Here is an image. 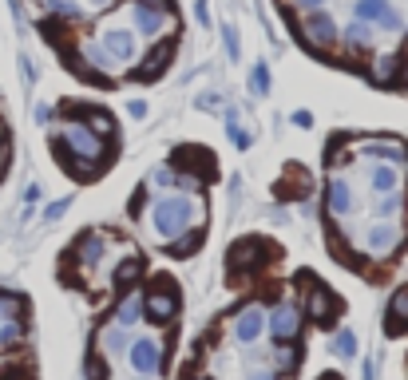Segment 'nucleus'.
<instances>
[{"label":"nucleus","mask_w":408,"mask_h":380,"mask_svg":"<svg viewBox=\"0 0 408 380\" xmlns=\"http://www.w3.org/2000/svg\"><path fill=\"white\" fill-rule=\"evenodd\" d=\"M167 20H170V12L163 0H135V4H131V28L139 32V36H147V40L163 36Z\"/></svg>","instance_id":"obj_4"},{"label":"nucleus","mask_w":408,"mask_h":380,"mask_svg":"<svg viewBox=\"0 0 408 380\" xmlns=\"http://www.w3.org/2000/svg\"><path fill=\"white\" fill-rule=\"evenodd\" d=\"M143 313H147L151 321H170L179 313V293L170 290V281H163V290H151L147 297H143Z\"/></svg>","instance_id":"obj_13"},{"label":"nucleus","mask_w":408,"mask_h":380,"mask_svg":"<svg viewBox=\"0 0 408 380\" xmlns=\"http://www.w3.org/2000/svg\"><path fill=\"white\" fill-rule=\"evenodd\" d=\"M103 250H107V234H88V238L76 242V250H71V261L76 266H83V270H95L103 261Z\"/></svg>","instance_id":"obj_14"},{"label":"nucleus","mask_w":408,"mask_h":380,"mask_svg":"<svg viewBox=\"0 0 408 380\" xmlns=\"http://www.w3.org/2000/svg\"><path fill=\"white\" fill-rule=\"evenodd\" d=\"M404 210V190H388V194H373V218H397Z\"/></svg>","instance_id":"obj_19"},{"label":"nucleus","mask_w":408,"mask_h":380,"mask_svg":"<svg viewBox=\"0 0 408 380\" xmlns=\"http://www.w3.org/2000/svg\"><path fill=\"white\" fill-rule=\"evenodd\" d=\"M199 380H210V376H199Z\"/></svg>","instance_id":"obj_39"},{"label":"nucleus","mask_w":408,"mask_h":380,"mask_svg":"<svg viewBox=\"0 0 408 380\" xmlns=\"http://www.w3.org/2000/svg\"><path fill=\"white\" fill-rule=\"evenodd\" d=\"M305 309H309V317L317 321V325H333V317L341 313V297H333V293L325 290V285H309V293H305Z\"/></svg>","instance_id":"obj_10"},{"label":"nucleus","mask_w":408,"mask_h":380,"mask_svg":"<svg viewBox=\"0 0 408 380\" xmlns=\"http://www.w3.org/2000/svg\"><path fill=\"white\" fill-rule=\"evenodd\" d=\"M357 16L365 24H380V28H397V12L388 8V0H357Z\"/></svg>","instance_id":"obj_16"},{"label":"nucleus","mask_w":408,"mask_h":380,"mask_svg":"<svg viewBox=\"0 0 408 380\" xmlns=\"http://www.w3.org/2000/svg\"><path fill=\"white\" fill-rule=\"evenodd\" d=\"M194 194L199 190H187V194H167L151 206V230L163 246H170L175 238H182L187 230H194V222H190V206H194Z\"/></svg>","instance_id":"obj_2"},{"label":"nucleus","mask_w":408,"mask_h":380,"mask_svg":"<svg viewBox=\"0 0 408 380\" xmlns=\"http://www.w3.org/2000/svg\"><path fill=\"white\" fill-rule=\"evenodd\" d=\"M345 44L357 52V56H365V52L373 48V32H368V24L361 20V24H353V28H345Z\"/></svg>","instance_id":"obj_22"},{"label":"nucleus","mask_w":408,"mask_h":380,"mask_svg":"<svg viewBox=\"0 0 408 380\" xmlns=\"http://www.w3.org/2000/svg\"><path fill=\"white\" fill-rule=\"evenodd\" d=\"M80 60L88 64V68H95V71H115V68H120V64L103 52V44H88V40L80 44Z\"/></svg>","instance_id":"obj_20"},{"label":"nucleus","mask_w":408,"mask_h":380,"mask_svg":"<svg viewBox=\"0 0 408 380\" xmlns=\"http://www.w3.org/2000/svg\"><path fill=\"white\" fill-rule=\"evenodd\" d=\"M91 123H95V131H100L103 139H107L111 131H115V119H111L107 111H91Z\"/></svg>","instance_id":"obj_29"},{"label":"nucleus","mask_w":408,"mask_h":380,"mask_svg":"<svg viewBox=\"0 0 408 380\" xmlns=\"http://www.w3.org/2000/svg\"><path fill=\"white\" fill-rule=\"evenodd\" d=\"M266 325H269V333H274V345H281V340H298V333H301V313H298V305L281 301L278 309L266 317Z\"/></svg>","instance_id":"obj_9"},{"label":"nucleus","mask_w":408,"mask_h":380,"mask_svg":"<svg viewBox=\"0 0 408 380\" xmlns=\"http://www.w3.org/2000/svg\"><path fill=\"white\" fill-rule=\"evenodd\" d=\"M111 321H115V325H123V329H131L135 321H143V297H135V293H131L120 309L111 313Z\"/></svg>","instance_id":"obj_21"},{"label":"nucleus","mask_w":408,"mask_h":380,"mask_svg":"<svg viewBox=\"0 0 408 380\" xmlns=\"http://www.w3.org/2000/svg\"><path fill=\"white\" fill-rule=\"evenodd\" d=\"M250 91H254V95H266L269 91V68L266 64H254V71H250Z\"/></svg>","instance_id":"obj_26"},{"label":"nucleus","mask_w":408,"mask_h":380,"mask_svg":"<svg viewBox=\"0 0 408 380\" xmlns=\"http://www.w3.org/2000/svg\"><path fill=\"white\" fill-rule=\"evenodd\" d=\"M170 60V44H159L155 52H147V68H143V76H159L163 68H167Z\"/></svg>","instance_id":"obj_24"},{"label":"nucleus","mask_w":408,"mask_h":380,"mask_svg":"<svg viewBox=\"0 0 408 380\" xmlns=\"http://www.w3.org/2000/svg\"><path fill=\"white\" fill-rule=\"evenodd\" d=\"M357 246L368 258H388L400 246V226L392 218H368L365 234H357Z\"/></svg>","instance_id":"obj_3"},{"label":"nucleus","mask_w":408,"mask_h":380,"mask_svg":"<svg viewBox=\"0 0 408 380\" xmlns=\"http://www.w3.org/2000/svg\"><path fill=\"white\" fill-rule=\"evenodd\" d=\"M107 4H111V0H91V4H88V12H100V8H107Z\"/></svg>","instance_id":"obj_36"},{"label":"nucleus","mask_w":408,"mask_h":380,"mask_svg":"<svg viewBox=\"0 0 408 380\" xmlns=\"http://www.w3.org/2000/svg\"><path fill=\"white\" fill-rule=\"evenodd\" d=\"M301 36L309 40V48H333L337 44V24H333V16L329 12H321V8H313V12H305V20H301Z\"/></svg>","instance_id":"obj_7"},{"label":"nucleus","mask_w":408,"mask_h":380,"mask_svg":"<svg viewBox=\"0 0 408 380\" xmlns=\"http://www.w3.org/2000/svg\"><path fill=\"white\" fill-rule=\"evenodd\" d=\"M95 349H100L107 360H120V357H127V349H131V329H123V325L107 321V325H103V329L95 333Z\"/></svg>","instance_id":"obj_12"},{"label":"nucleus","mask_w":408,"mask_h":380,"mask_svg":"<svg viewBox=\"0 0 408 380\" xmlns=\"http://www.w3.org/2000/svg\"><path fill=\"white\" fill-rule=\"evenodd\" d=\"M194 250H199V230H190L187 238H175V242L167 246L170 258H187V254H194Z\"/></svg>","instance_id":"obj_25"},{"label":"nucleus","mask_w":408,"mask_h":380,"mask_svg":"<svg viewBox=\"0 0 408 380\" xmlns=\"http://www.w3.org/2000/svg\"><path fill=\"white\" fill-rule=\"evenodd\" d=\"M293 123H298V127H313V115H309V111H293Z\"/></svg>","instance_id":"obj_33"},{"label":"nucleus","mask_w":408,"mask_h":380,"mask_svg":"<svg viewBox=\"0 0 408 380\" xmlns=\"http://www.w3.org/2000/svg\"><path fill=\"white\" fill-rule=\"evenodd\" d=\"M52 147L64 155L68 167H76V174H88V167H100L107 159V139L95 127H83V123H68L52 139Z\"/></svg>","instance_id":"obj_1"},{"label":"nucleus","mask_w":408,"mask_h":380,"mask_svg":"<svg viewBox=\"0 0 408 380\" xmlns=\"http://www.w3.org/2000/svg\"><path fill=\"white\" fill-rule=\"evenodd\" d=\"M408 329V285H400L388 301V333H400Z\"/></svg>","instance_id":"obj_18"},{"label":"nucleus","mask_w":408,"mask_h":380,"mask_svg":"<svg viewBox=\"0 0 408 380\" xmlns=\"http://www.w3.org/2000/svg\"><path fill=\"white\" fill-rule=\"evenodd\" d=\"M127 360H131V369L139 372V376H159V372H163V360H167V352H163V340H155V337L131 340Z\"/></svg>","instance_id":"obj_5"},{"label":"nucleus","mask_w":408,"mask_h":380,"mask_svg":"<svg viewBox=\"0 0 408 380\" xmlns=\"http://www.w3.org/2000/svg\"><path fill=\"white\" fill-rule=\"evenodd\" d=\"M325 380H333V376H325Z\"/></svg>","instance_id":"obj_40"},{"label":"nucleus","mask_w":408,"mask_h":380,"mask_svg":"<svg viewBox=\"0 0 408 380\" xmlns=\"http://www.w3.org/2000/svg\"><path fill=\"white\" fill-rule=\"evenodd\" d=\"M325 210L329 218H345V214L357 210V194H353V186H349L345 174H329V186H325Z\"/></svg>","instance_id":"obj_8"},{"label":"nucleus","mask_w":408,"mask_h":380,"mask_svg":"<svg viewBox=\"0 0 408 380\" xmlns=\"http://www.w3.org/2000/svg\"><path fill=\"white\" fill-rule=\"evenodd\" d=\"M135 36H139V32L127 28V24H107L103 36H100V44H103V52H107L111 60L123 68V64H131L135 60V52H139V40H135Z\"/></svg>","instance_id":"obj_6"},{"label":"nucleus","mask_w":408,"mask_h":380,"mask_svg":"<svg viewBox=\"0 0 408 380\" xmlns=\"http://www.w3.org/2000/svg\"><path fill=\"white\" fill-rule=\"evenodd\" d=\"M368 186H373V194L400 190V167H392V162H368Z\"/></svg>","instance_id":"obj_17"},{"label":"nucleus","mask_w":408,"mask_h":380,"mask_svg":"<svg viewBox=\"0 0 408 380\" xmlns=\"http://www.w3.org/2000/svg\"><path fill=\"white\" fill-rule=\"evenodd\" d=\"M139 273H143V261L135 258V254H123V266H115V273H111V278H115V285H131Z\"/></svg>","instance_id":"obj_23"},{"label":"nucleus","mask_w":408,"mask_h":380,"mask_svg":"<svg viewBox=\"0 0 408 380\" xmlns=\"http://www.w3.org/2000/svg\"><path fill=\"white\" fill-rule=\"evenodd\" d=\"M266 317L269 313L262 309V305H242V309L234 313V337H238L242 345H254V340L266 333Z\"/></svg>","instance_id":"obj_11"},{"label":"nucleus","mask_w":408,"mask_h":380,"mask_svg":"<svg viewBox=\"0 0 408 380\" xmlns=\"http://www.w3.org/2000/svg\"><path fill=\"white\" fill-rule=\"evenodd\" d=\"M337 352H341V357H353V352H357V337H353L349 329L337 333Z\"/></svg>","instance_id":"obj_30"},{"label":"nucleus","mask_w":408,"mask_h":380,"mask_svg":"<svg viewBox=\"0 0 408 380\" xmlns=\"http://www.w3.org/2000/svg\"><path fill=\"white\" fill-rule=\"evenodd\" d=\"M222 40H226V52H230V56H238V32L230 28V24L222 28Z\"/></svg>","instance_id":"obj_32"},{"label":"nucleus","mask_w":408,"mask_h":380,"mask_svg":"<svg viewBox=\"0 0 408 380\" xmlns=\"http://www.w3.org/2000/svg\"><path fill=\"white\" fill-rule=\"evenodd\" d=\"M400 83H408V60L400 64Z\"/></svg>","instance_id":"obj_38"},{"label":"nucleus","mask_w":408,"mask_h":380,"mask_svg":"<svg viewBox=\"0 0 408 380\" xmlns=\"http://www.w3.org/2000/svg\"><path fill=\"white\" fill-rule=\"evenodd\" d=\"M226 135H230V143H234L238 150H246V147H250V131H242V123H238V119H230V123H226Z\"/></svg>","instance_id":"obj_28"},{"label":"nucleus","mask_w":408,"mask_h":380,"mask_svg":"<svg viewBox=\"0 0 408 380\" xmlns=\"http://www.w3.org/2000/svg\"><path fill=\"white\" fill-rule=\"evenodd\" d=\"M298 4H301V8H309V12H313V8H321V0H298Z\"/></svg>","instance_id":"obj_37"},{"label":"nucleus","mask_w":408,"mask_h":380,"mask_svg":"<svg viewBox=\"0 0 408 380\" xmlns=\"http://www.w3.org/2000/svg\"><path fill=\"white\" fill-rule=\"evenodd\" d=\"M274 357H278L281 369H293V364H298V349H293V340H281V345H274Z\"/></svg>","instance_id":"obj_27"},{"label":"nucleus","mask_w":408,"mask_h":380,"mask_svg":"<svg viewBox=\"0 0 408 380\" xmlns=\"http://www.w3.org/2000/svg\"><path fill=\"white\" fill-rule=\"evenodd\" d=\"M361 150H365L368 159H377V162H392V167L408 162V147H400L397 139H361Z\"/></svg>","instance_id":"obj_15"},{"label":"nucleus","mask_w":408,"mask_h":380,"mask_svg":"<svg viewBox=\"0 0 408 380\" xmlns=\"http://www.w3.org/2000/svg\"><path fill=\"white\" fill-rule=\"evenodd\" d=\"M68 206H71V202H68V198H60V202H52L48 210H44V218H48V222H56V218H64V214H68Z\"/></svg>","instance_id":"obj_31"},{"label":"nucleus","mask_w":408,"mask_h":380,"mask_svg":"<svg viewBox=\"0 0 408 380\" xmlns=\"http://www.w3.org/2000/svg\"><path fill=\"white\" fill-rule=\"evenodd\" d=\"M246 380H274V372H266V369H254Z\"/></svg>","instance_id":"obj_34"},{"label":"nucleus","mask_w":408,"mask_h":380,"mask_svg":"<svg viewBox=\"0 0 408 380\" xmlns=\"http://www.w3.org/2000/svg\"><path fill=\"white\" fill-rule=\"evenodd\" d=\"M199 20L210 24V8H206V0H199Z\"/></svg>","instance_id":"obj_35"}]
</instances>
